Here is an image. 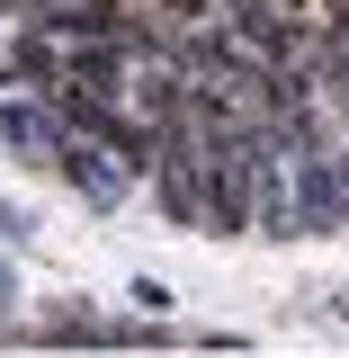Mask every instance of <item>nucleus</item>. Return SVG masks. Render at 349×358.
<instances>
[{
    "label": "nucleus",
    "mask_w": 349,
    "mask_h": 358,
    "mask_svg": "<svg viewBox=\"0 0 349 358\" xmlns=\"http://www.w3.org/2000/svg\"><path fill=\"white\" fill-rule=\"evenodd\" d=\"M278 9H287V18H313V9H322V0H278Z\"/></svg>",
    "instance_id": "423d86ee"
},
{
    "label": "nucleus",
    "mask_w": 349,
    "mask_h": 358,
    "mask_svg": "<svg viewBox=\"0 0 349 358\" xmlns=\"http://www.w3.org/2000/svg\"><path fill=\"white\" fill-rule=\"evenodd\" d=\"M332 313H341V322H349V287H341V296H332Z\"/></svg>",
    "instance_id": "0eeeda50"
},
{
    "label": "nucleus",
    "mask_w": 349,
    "mask_h": 358,
    "mask_svg": "<svg viewBox=\"0 0 349 358\" xmlns=\"http://www.w3.org/2000/svg\"><path fill=\"white\" fill-rule=\"evenodd\" d=\"M63 171H72V188H81L90 206H117V197H126L117 152H108V143H90V134H72V143H63Z\"/></svg>",
    "instance_id": "f03ea898"
},
{
    "label": "nucleus",
    "mask_w": 349,
    "mask_h": 358,
    "mask_svg": "<svg viewBox=\"0 0 349 358\" xmlns=\"http://www.w3.org/2000/svg\"><path fill=\"white\" fill-rule=\"evenodd\" d=\"M9 81H27L36 99H54V90H63V54H54V36H45V27L9 36Z\"/></svg>",
    "instance_id": "20e7f679"
},
{
    "label": "nucleus",
    "mask_w": 349,
    "mask_h": 358,
    "mask_svg": "<svg viewBox=\"0 0 349 358\" xmlns=\"http://www.w3.org/2000/svg\"><path fill=\"white\" fill-rule=\"evenodd\" d=\"M152 9H162L171 27H215L224 18V0H152Z\"/></svg>",
    "instance_id": "39448f33"
},
{
    "label": "nucleus",
    "mask_w": 349,
    "mask_h": 358,
    "mask_svg": "<svg viewBox=\"0 0 349 358\" xmlns=\"http://www.w3.org/2000/svg\"><path fill=\"white\" fill-rule=\"evenodd\" d=\"M296 152V215H305V233H341L349 224V152H332V143H287Z\"/></svg>",
    "instance_id": "f257e3e1"
},
{
    "label": "nucleus",
    "mask_w": 349,
    "mask_h": 358,
    "mask_svg": "<svg viewBox=\"0 0 349 358\" xmlns=\"http://www.w3.org/2000/svg\"><path fill=\"white\" fill-rule=\"evenodd\" d=\"M0 134H9L18 152H45V162H63V143H72V126L54 117V99H45V108H27V99H9V108H0Z\"/></svg>",
    "instance_id": "7ed1b4c3"
}]
</instances>
